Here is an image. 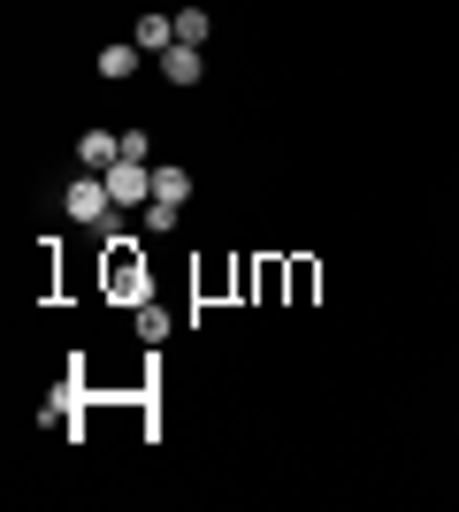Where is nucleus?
<instances>
[{
	"label": "nucleus",
	"mask_w": 459,
	"mask_h": 512,
	"mask_svg": "<svg viewBox=\"0 0 459 512\" xmlns=\"http://www.w3.org/2000/svg\"><path fill=\"white\" fill-rule=\"evenodd\" d=\"M77 161H85L92 176H108L115 161H123V138H115V130H85V146H77Z\"/></svg>",
	"instance_id": "f257e3e1"
},
{
	"label": "nucleus",
	"mask_w": 459,
	"mask_h": 512,
	"mask_svg": "<svg viewBox=\"0 0 459 512\" xmlns=\"http://www.w3.org/2000/svg\"><path fill=\"white\" fill-rule=\"evenodd\" d=\"M169 46H176V16H138V54H153V62H161Z\"/></svg>",
	"instance_id": "f03ea898"
},
{
	"label": "nucleus",
	"mask_w": 459,
	"mask_h": 512,
	"mask_svg": "<svg viewBox=\"0 0 459 512\" xmlns=\"http://www.w3.org/2000/svg\"><path fill=\"white\" fill-rule=\"evenodd\" d=\"M39 413H46V421H69V413H85V383H77V375H69V383H54Z\"/></svg>",
	"instance_id": "7ed1b4c3"
},
{
	"label": "nucleus",
	"mask_w": 459,
	"mask_h": 512,
	"mask_svg": "<svg viewBox=\"0 0 459 512\" xmlns=\"http://www.w3.org/2000/svg\"><path fill=\"white\" fill-rule=\"evenodd\" d=\"M199 46H169V54H161V77H169V85H199Z\"/></svg>",
	"instance_id": "20e7f679"
},
{
	"label": "nucleus",
	"mask_w": 459,
	"mask_h": 512,
	"mask_svg": "<svg viewBox=\"0 0 459 512\" xmlns=\"http://www.w3.org/2000/svg\"><path fill=\"white\" fill-rule=\"evenodd\" d=\"M138 69V46L131 39H115V46H100V77H108V85H123V77H131Z\"/></svg>",
	"instance_id": "39448f33"
},
{
	"label": "nucleus",
	"mask_w": 459,
	"mask_h": 512,
	"mask_svg": "<svg viewBox=\"0 0 459 512\" xmlns=\"http://www.w3.org/2000/svg\"><path fill=\"white\" fill-rule=\"evenodd\" d=\"M207 31H215L207 8H176V46H207Z\"/></svg>",
	"instance_id": "423d86ee"
},
{
	"label": "nucleus",
	"mask_w": 459,
	"mask_h": 512,
	"mask_svg": "<svg viewBox=\"0 0 459 512\" xmlns=\"http://www.w3.org/2000/svg\"><path fill=\"white\" fill-rule=\"evenodd\" d=\"M153 199H176V207H184V199H192V176L184 169H153Z\"/></svg>",
	"instance_id": "0eeeda50"
},
{
	"label": "nucleus",
	"mask_w": 459,
	"mask_h": 512,
	"mask_svg": "<svg viewBox=\"0 0 459 512\" xmlns=\"http://www.w3.org/2000/svg\"><path fill=\"white\" fill-rule=\"evenodd\" d=\"M138 337H146V344L169 337V314H161V306H146V299H138Z\"/></svg>",
	"instance_id": "6e6552de"
},
{
	"label": "nucleus",
	"mask_w": 459,
	"mask_h": 512,
	"mask_svg": "<svg viewBox=\"0 0 459 512\" xmlns=\"http://www.w3.org/2000/svg\"><path fill=\"white\" fill-rule=\"evenodd\" d=\"M176 214H184L176 199H146V230H176Z\"/></svg>",
	"instance_id": "1a4fd4ad"
}]
</instances>
